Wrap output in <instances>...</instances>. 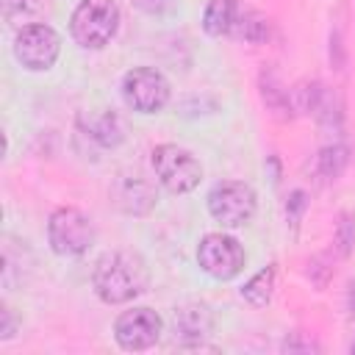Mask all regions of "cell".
<instances>
[{"label": "cell", "instance_id": "15", "mask_svg": "<svg viewBox=\"0 0 355 355\" xmlns=\"http://www.w3.org/2000/svg\"><path fill=\"white\" fill-rule=\"evenodd\" d=\"M347 164V150L344 147H324L319 155V172L324 178H336Z\"/></svg>", "mask_w": 355, "mask_h": 355}, {"label": "cell", "instance_id": "6", "mask_svg": "<svg viewBox=\"0 0 355 355\" xmlns=\"http://www.w3.org/2000/svg\"><path fill=\"white\" fill-rule=\"evenodd\" d=\"M125 103L139 114H155L169 100V83L166 78L153 67H136L122 80Z\"/></svg>", "mask_w": 355, "mask_h": 355}, {"label": "cell", "instance_id": "11", "mask_svg": "<svg viewBox=\"0 0 355 355\" xmlns=\"http://www.w3.org/2000/svg\"><path fill=\"white\" fill-rule=\"evenodd\" d=\"M236 25V0H211L202 14V28L211 36H222Z\"/></svg>", "mask_w": 355, "mask_h": 355}, {"label": "cell", "instance_id": "7", "mask_svg": "<svg viewBox=\"0 0 355 355\" xmlns=\"http://www.w3.org/2000/svg\"><path fill=\"white\" fill-rule=\"evenodd\" d=\"M47 239L58 255H80L92 244L94 230L78 208H58L47 222Z\"/></svg>", "mask_w": 355, "mask_h": 355}, {"label": "cell", "instance_id": "17", "mask_svg": "<svg viewBox=\"0 0 355 355\" xmlns=\"http://www.w3.org/2000/svg\"><path fill=\"white\" fill-rule=\"evenodd\" d=\"M336 241H338L341 252L347 255V252H349V247H352V241H355V222H352V216H341V222H338V236H336Z\"/></svg>", "mask_w": 355, "mask_h": 355}, {"label": "cell", "instance_id": "3", "mask_svg": "<svg viewBox=\"0 0 355 355\" xmlns=\"http://www.w3.org/2000/svg\"><path fill=\"white\" fill-rule=\"evenodd\" d=\"M153 169H155L158 180H161V186L166 191H172V194L191 191L202 178L200 161L189 150H183L178 144H158L153 150Z\"/></svg>", "mask_w": 355, "mask_h": 355}, {"label": "cell", "instance_id": "5", "mask_svg": "<svg viewBox=\"0 0 355 355\" xmlns=\"http://www.w3.org/2000/svg\"><path fill=\"white\" fill-rule=\"evenodd\" d=\"M58 50H61V39L58 33L44 25V22H33V25H25L17 39H14V55L17 61L25 67V69H50L58 58Z\"/></svg>", "mask_w": 355, "mask_h": 355}, {"label": "cell", "instance_id": "19", "mask_svg": "<svg viewBox=\"0 0 355 355\" xmlns=\"http://www.w3.org/2000/svg\"><path fill=\"white\" fill-rule=\"evenodd\" d=\"M349 308H352V311H355V283H352V286H349Z\"/></svg>", "mask_w": 355, "mask_h": 355}, {"label": "cell", "instance_id": "20", "mask_svg": "<svg viewBox=\"0 0 355 355\" xmlns=\"http://www.w3.org/2000/svg\"><path fill=\"white\" fill-rule=\"evenodd\" d=\"M352 352H355V344H352Z\"/></svg>", "mask_w": 355, "mask_h": 355}, {"label": "cell", "instance_id": "13", "mask_svg": "<svg viewBox=\"0 0 355 355\" xmlns=\"http://www.w3.org/2000/svg\"><path fill=\"white\" fill-rule=\"evenodd\" d=\"M89 130H92V136H94L100 144H105V147H114V144L122 139V125H119V119H116L114 114H100V116H94L92 125H89Z\"/></svg>", "mask_w": 355, "mask_h": 355}, {"label": "cell", "instance_id": "10", "mask_svg": "<svg viewBox=\"0 0 355 355\" xmlns=\"http://www.w3.org/2000/svg\"><path fill=\"white\" fill-rule=\"evenodd\" d=\"M211 330V313L205 305H183L175 311V333L180 338H202Z\"/></svg>", "mask_w": 355, "mask_h": 355}, {"label": "cell", "instance_id": "1", "mask_svg": "<svg viewBox=\"0 0 355 355\" xmlns=\"http://www.w3.org/2000/svg\"><path fill=\"white\" fill-rule=\"evenodd\" d=\"M92 283L103 302L119 305V302H130L133 297H139L147 288L150 275H147L144 261L136 252L111 250L94 263Z\"/></svg>", "mask_w": 355, "mask_h": 355}, {"label": "cell", "instance_id": "4", "mask_svg": "<svg viewBox=\"0 0 355 355\" xmlns=\"http://www.w3.org/2000/svg\"><path fill=\"white\" fill-rule=\"evenodd\" d=\"M211 216L225 227H241L255 214V191L241 180L216 183L208 194Z\"/></svg>", "mask_w": 355, "mask_h": 355}, {"label": "cell", "instance_id": "16", "mask_svg": "<svg viewBox=\"0 0 355 355\" xmlns=\"http://www.w3.org/2000/svg\"><path fill=\"white\" fill-rule=\"evenodd\" d=\"M42 6H44V0H3L6 19H22V17H31V14H36Z\"/></svg>", "mask_w": 355, "mask_h": 355}, {"label": "cell", "instance_id": "8", "mask_svg": "<svg viewBox=\"0 0 355 355\" xmlns=\"http://www.w3.org/2000/svg\"><path fill=\"white\" fill-rule=\"evenodd\" d=\"M197 261L211 277L230 280L244 269V250L233 236L208 233L197 247Z\"/></svg>", "mask_w": 355, "mask_h": 355}, {"label": "cell", "instance_id": "2", "mask_svg": "<svg viewBox=\"0 0 355 355\" xmlns=\"http://www.w3.org/2000/svg\"><path fill=\"white\" fill-rule=\"evenodd\" d=\"M119 25V8L114 0H80L72 14L69 31L80 47H103L114 39Z\"/></svg>", "mask_w": 355, "mask_h": 355}, {"label": "cell", "instance_id": "9", "mask_svg": "<svg viewBox=\"0 0 355 355\" xmlns=\"http://www.w3.org/2000/svg\"><path fill=\"white\" fill-rule=\"evenodd\" d=\"M114 336L122 349H150L161 338V316L150 308H133L119 313Z\"/></svg>", "mask_w": 355, "mask_h": 355}, {"label": "cell", "instance_id": "14", "mask_svg": "<svg viewBox=\"0 0 355 355\" xmlns=\"http://www.w3.org/2000/svg\"><path fill=\"white\" fill-rule=\"evenodd\" d=\"M269 33V22L266 17H261L258 11H244L241 22H239V36H244L247 42H263Z\"/></svg>", "mask_w": 355, "mask_h": 355}, {"label": "cell", "instance_id": "18", "mask_svg": "<svg viewBox=\"0 0 355 355\" xmlns=\"http://www.w3.org/2000/svg\"><path fill=\"white\" fill-rule=\"evenodd\" d=\"M11 319H8V308H3V338H8L11 336Z\"/></svg>", "mask_w": 355, "mask_h": 355}, {"label": "cell", "instance_id": "12", "mask_svg": "<svg viewBox=\"0 0 355 355\" xmlns=\"http://www.w3.org/2000/svg\"><path fill=\"white\" fill-rule=\"evenodd\" d=\"M272 288H275V269L266 266V269H261L255 277H250V280L244 283L241 297H244L250 305L261 308V305H266V302L272 300Z\"/></svg>", "mask_w": 355, "mask_h": 355}]
</instances>
